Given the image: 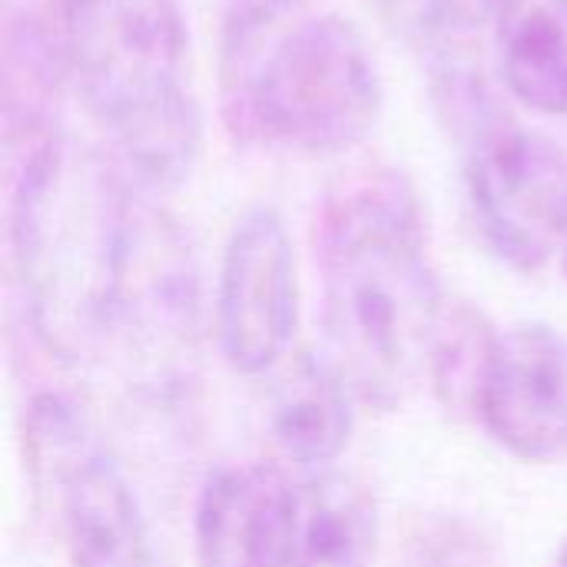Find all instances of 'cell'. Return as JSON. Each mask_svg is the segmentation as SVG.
Masks as SVG:
<instances>
[{"mask_svg":"<svg viewBox=\"0 0 567 567\" xmlns=\"http://www.w3.org/2000/svg\"><path fill=\"white\" fill-rule=\"evenodd\" d=\"M502 76L532 113H567V0H505L495 17Z\"/></svg>","mask_w":567,"mask_h":567,"instance_id":"cell-13","label":"cell"},{"mask_svg":"<svg viewBox=\"0 0 567 567\" xmlns=\"http://www.w3.org/2000/svg\"><path fill=\"white\" fill-rule=\"evenodd\" d=\"M319 272L322 352L359 405L399 409L429 382L449 306L409 179L375 173L329 199L319 223Z\"/></svg>","mask_w":567,"mask_h":567,"instance_id":"cell-1","label":"cell"},{"mask_svg":"<svg viewBox=\"0 0 567 567\" xmlns=\"http://www.w3.org/2000/svg\"><path fill=\"white\" fill-rule=\"evenodd\" d=\"M475 419L525 465L567 462V336L545 322L498 332Z\"/></svg>","mask_w":567,"mask_h":567,"instance_id":"cell-9","label":"cell"},{"mask_svg":"<svg viewBox=\"0 0 567 567\" xmlns=\"http://www.w3.org/2000/svg\"><path fill=\"white\" fill-rule=\"evenodd\" d=\"M33 462L50 482L70 567H153L143 508L116 458L70 402L43 395L30 409Z\"/></svg>","mask_w":567,"mask_h":567,"instance_id":"cell-7","label":"cell"},{"mask_svg":"<svg viewBox=\"0 0 567 567\" xmlns=\"http://www.w3.org/2000/svg\"><path fill=\"white\" fill-rule=\"evenodd\" d=\"M558 567H567V542L561 545V551H558Z\"/></svg>","mask_w":567,"mask_h":567,"instance_id":"cell-16","label":"cell"},{"mask_svg":"<svg viewBox=\"0 0 567 567\" xmlns=\"http://www.w3.org/2000/svg\"><path fill=\"white\" fill-rule=\"evenodd\" d=\"M379 528V502L359 475L339 468L306 475L292 567H372Z\"/></svg>","mask_w":567,"mask_h":567,"instance_id":"cell-12","label":"cell"},{"mask_svg":"<svg viewBox=\"0 0 567 567\" xmlns=\"http://www.w3.org/2000/svg\"><path fill=\"white\" fill-rule=\"evenodd\" d=\"M495 342L498 329L475 306L449 299L429 359V382L445 409L475 415Z\"/></svg>","mask_w":567,"mask_h":567,"instance_id":"cell-14","label":"cell"},{"mask_svg":"<svg viewBox=\"0 0 567 567\" xmlns=\"http://www.w3.org/2000/svg\"><path fill=\"white\" fill-rule=\"evenodd\" d=\"M133 193L56 136L23 153L10 209L13 266L37 342L66 365L103 355Z\"/></svg>","mask_w":567,"mask_h":567,"instance_id":"cell-3","label":"cell"},{"mask_svg":"<svg viewBox=\"0 0 567 567\" xmlns=\"http://www.w3.org/2000/svg\"><path fill=\"white\" fill-rule=\"evenodd\" d=\"M299 329V266L286 219L272 206L246 209L223 249L213 332L236 375H272Z\"/></svg>","mask_w":567,"mask_h":567,"instance_id":"cell-8","label":"cell"},{"mask_svg":"<svg viewBox=\"0 0 567 567\" xmlns=\"http://www.w3.org/2000/svg\"><path fill=\"white\" fill-rule=\"evenodd\" d=\"M465 186L485 246L542 272L567 239V153L542 130L488 113L472 130Z\"/></svg>","mask_w":567,"mask_h":567,"instance_id":"cell-6","label":"cell"},{"mask_svg":"<svg viewBox=\"0 0 567 567\" xmlns=\"http://www.w3.org/2000/svg\"><path fill=\"white\" fill-rule=\"evenodd\" d=\"M269 379L266 425L282 462L309 475L336 468L352 442L359 402L329 355L299 349Z\"/></svg>","mask_w":567,"mask_h":567,"instance_id":"cell-11","label":"cell"},{"mask_svg":"<svg viewBox=\"0 0 567 567\" xmlns=\"http://www.w3.org/2000/svg\"><path fill=\"white\" fill-rule=\"evenodd\" d=\"M432 3L439 17L458 30H475L482 23H492L505 7V0H432Z\"/></svg>","mask_w":567,"mask_h":567,"instance_id":"cell-15","label":"cell"},{"mask_svg":"<svg viewBox=\"0 0 567 567\" xmlns=\"http://www.w3.org/2000/svg\"><path fill=\"white\" fill-rule=\"evenodd\" d=\"M199 312V272L183 229L166 209L133 193L103 355L120 359L143 399L176 405L196 375Z\"/></svg>","mask_w":567,"mask_h":567,"instance_id":"cell-5","label":"cell"},{"mask_svg":"<svg viewBox=\"0 0 567 567\" xmlns=\"http://www.w3.org/2000/svg\"><path fill=\"white\" fill-rule=\"evenodd\" d=\"M60 47L86 110L146 186L189 179L203 123L179 0H60Z\"/></svg>","mask_w":567,"mask_h":567,"instance_id":"cell-4","label":"cell"},{"mask_svg":"<svg viewBox=\"0 0 567 567\" xmlns=\"http://www.w3.org/2000/svg\"><path fill=\"white\" fill-rule=\"evenodd\" d=\"M382 73L362 30L299 0H233L226 113L236 130L292 153H346L382 116Z\"/></svg>","mask_w":567,"mask_h":567,"instance_id":"cell-2","label":"cell"},{"mask_svg":"<svg viewBox=\"0 0 567 567\" xmlns=\"http://www.w3.org/2000/svg\"><path fill=\"white\" fill-rule=\"evenodd\" d=\"M565 269H567V239H565Z\"/></svg>","mask_w":567,"mask_h":567,"instance_id":"cell-17","label":"cell"},{"mask_svg":"<svg viewBox=\"0 0 567 567\" xmlns=\"http://www.w3.org/2000/svg\"><path fill=\"white\" fill-rule=\"evenodd\" d=\"M299 482L282 465H229L206 478L193 545L199 567H292Z\"/></svg>","mask_w":567,"mask_h":567,"instance_id":"cell-10","label":"cell"}]
</instances>
